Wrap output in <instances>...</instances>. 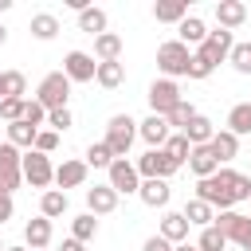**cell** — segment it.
Here are the masks:
<instances>
[{"mask_svg": "<svg viewBox=\"0 0 251 251\" xmlns=\"http://www.w3.org/2000/svg\"><path fill=\"white\" fill-rule=\"evenodd\" d=\"M47 243H51V220H47V216L27 220V224H24V247H31V251H47Z\"/></svg>", "mask_w": 251, "mask_h": 251, "instance_id": "18", "label": "cell"}, {"mask_svg": "<svg viewBox=\"0 0 251 251\" xmlns=\"http://www.w3.org/2000/svg\"><path fill=\"white\" fill-rule=\"evenodd\" d=\"M243 20H247V4H243V0H220V4H216V24H220L224 31H235Z\"/></svg>", "mask_w": 251, "mask_h": 251, "instance_id": "19", "label": "cell"}, {"mask_svg": "<svg viewBox=\"0 0 251 251\" xmlns=\"http://www.w3.org/2000/svg\"><path fill=\"white\" fill-rule=\"evenodd\" d=\"M137 137H141L149 149H165V141L173 137V129H169V122H165L161 114H149L145 122H137Z\"/></svg>", "mask_w": 251, "mask_h": 251, "instance_id": "13", "label": "cell"}, {"mask_svg": "<svg viewBox=\"0 0 251 251\" xmlns=\"http://www.w3.org/2000/svg\"><path fill=\"white\" fill-rule=\"evenodd\" d=\"M231 47H235V35H231V31H224V27H216V31H208V39H204L196 51H200L208 63H216V67H220V63H227V59H231Z\"/></svg>", "mask_w": 251, "mask_h": 251, "instance_id": "10", "label": "cell"}, {"mask_svg": "<svg viewBox=\"0 0 251 251\" xmlns=\"http://www.w3.org/2000/svg\"><path fill=\"white\" fill-rule=\"evenodd\" d=\"M188 169H192V176H196V180H204V176H216L224 165L216 161L212 145H192V153H188Z\"/></svg>", "mask_w": 251, "mask_h": 251, "instance_id": "14", "label": "cell"}, {"mask_svg": "<svg viewBox=\"0 0 251 251\" xmlns=\"http://www.w3.org/2000/svg\"><path fill=\"white\" fill-rule=\"evenodd\" d=\"M0 251H8V247H4V243H0Z\"/></svg>", "mask_w": 251, "mask_h": 251, "instance_id": "53", "label": "cell"}, {"mask_svg": "<svg viewBox=\"0 0 251 251\" xmlns=\"http://www.w3.org/2000/svg\"><path fill=\"white\" fill-rule=\"evenodd\" d=\"M24 122H27V126H35V129H39V126H47V110H43L35 98H27V102H24Z\"/></svg>", "mask_w": 251, "mask_h": 251, "instance_id": "42", "label": "cell"}, {"mask_svg": "<svg viewBox=\"0 0 251 251\" xmlns=\"http://www.w3.org/2000/svg\"><path fill=\"white\" fill-rule=\"evenodd\" d=\"M176 102H180V86H176L173 78H157V82L149 86V110H153V114L169 118Z\"/></svg>", "mask_w": 251, "mask_h": 251, "instance_id": "11", "label": "cell"}, {"mask_svg": "<svg viewBox=\"0 0 251 251\" xmlns=\"http://www.w3.org/2000/svg\"><path fill=\"white\" fill-rule=\"evenodd\" d=\"M180 212H184V220H188L192 227H212V224H216V208H212V204H204V200H196V196H192Z\"/></svg>", "mask_w": 251, "mask_h": 251, "instance_id": "25", "label": "cell"}, {"mask_svg": "<svg viewBox=\"0 0 251 251\" xmlns=\"http://www.w3.org/2000/svg\"><path fill=\"white\" fill-rule=\"evenodd\" d=\"M188 227H192V224L184 220V212H165V216H161V231H157V235H161V239H169V243L176 247V243H188Z\"/></svg>", "mask_w": 251, "mask_h": 251, "instance_id": "17", "label": "cell"}, {"mask_svg": "<svg viewBox=\"0 0 251 251\" xmlns=\"http://www.w3.org/2000/svg\"><path fill=\"white\" fill-rule=\"evenodd\" d=\"M35 149L51 157V153L59 149V133H55V129H39V137H35Z\"/></svg>", "mask_w": 251, "mask_h": 251, "instance_id": "44", "label": "cell"}, {"mask_svg": "<svg viewBox=\"0 0 251 251\" xmlns=\"http://www.w3.org/2000/svg\"><path fill=\"white\" fill-rule=\"evenodd\" d=\"M24 180H27L31 188H43V192H47V184L55 180V165H51V157L39 153V149H27V153H24Z\"/></svg>", "mask_w": 251, "mask_h": 251, "instance_id": "7", "label": "cell"}, {"mask_svg": "<svg viewBox=\"0 0 251 251\" xmlns=\"http://www.w3.org/2000/svg\"><path fill=\"white\" fill-rule=\"evenodd\" d=\"M141 251H173V243H169V239H161V235H149Z\"/></svg>", "mask_w": 251, "mask_h": 251, "instance_id": "46", "label": "cell"}, {"mask_svg": "<svg viewBox=\"0 0 251 251\" xmlns=\"http://www.w3.org/2000/svg\"><path fill=\"white\" fill-rule=\"evenodd\" d=\"M173 251H200V247H196V243H176Z\"/></svg>", "mask_w": 251, "mask_h": 251, "instance_id": "48", "label": "cell"}, {"mask_svg": "<svg viewBox=\"0 0 251 251\" xmlns=\"http://www.w3.org/2000/svg\"><path fill=\"white\" fill-rule=\"evenodd\" d=\"M169 196H173L169 180H141V188H137V200H141L145 208H165Z\"/></svg>", "mask_w": 251, "mask_h": 251, "instance_id": "20", "label": "cell"}, {"mask_svg": "<svg viewBox=\"0 0 251 251\" xmlns=\"http://www.w3.org/2000/svg\"><path fill=\"white\" fill-rule=\"evenodd\" d=\"M63 75H67L71 82H94L98 63H94V55H86V51H67V59H63Z\"/></svg>", "mask_w": 251, "mask_h": 251, "instance_id": "12", "label": "cell"}, {"mask_svg": "<svg viewBox=\"0 0 251 251\" xmlns=\"http://www.w3.org/2000/svg\"><path fill=\"white\" fill-rule=\"evenodd\" d=\"M4 94L8 98H24L27 94V78L20 71H4Z\"/></svg>", "mask_w": 251, "mask_h": 251, "instance_id": "39", "label": "cell"}, {"mask_svg": "<svg viewBox=\"0 0 251 251\" xmlns=\"http://www.w3.org/2000/svg\"><path fill=\"white\" fill-rule=\"evenodd\" d=\"M4 43H8V27L0 24V47H4Z\"/></svg>", "mask_w": 251, "mask_h": 251, "instance_id": "49", "label": "cell"}, {"mask_svg": "<svg viewBox=\"0 0 251 251\" xmlns=\"http://www.w3.org/2000/svg\"><path fill=\"white\" fill-rule=\"evenodd\" d=\"M4 129H8V141H12L16 149H35L39 129H35V126H27L24 118H20V122H12V126H4Z\"/></svg>", "mask_w": 251, "mask_h": 251, "instance_id": "31", "label": "cell"}, {"mask_svg": "<svg viewBox=\"0 0 251 251\" xmlns=\"http://www.w3.org/2000/svg\"><path fill=\"white\" fill-rule=\"evenodd\" d=\"M94 82H98L102 90H118V86L126 82V67H122V59H118V63H98Z\"/></svg>", "mask_w": 251, "mask_h": 251, "instance_id": "30", "label": "cell"}, {"mask_svg": "<svg viewBox=\"0 0 251 251\" xmlns=\"http://www.w3.org/2000/svg\"><path fill=\"white\" fill-rule=\"evenodd\" d=\"M31 35L43 39V43L55 39V35H59V20H55L51 12H35V16H31Z\"/></svg>", "mask_w": 251, "mask_h": 251, "instance_id": "32", "label": "cell"}, {"mask_svg": "<svg viewBox=\"0 0 251 251\" xmlns=\"http://www.w3.org/2000/svg\"><path fill=\"white\" fill-rule=\"evenodd\" d=\"M176 39H180L184 47H200V43L208 39V24H204L200 16H188V20L176 24Z\"/></svg>", "mask_w": 251, "mask_h": 251, "instance_id": "21", "label": "cell"}, {"mask_svg": "<svg viewBox=\"0 0 251 251\" xmlns=\"http://www.w3.org/2000/svg\"><path fill=\"white\" fill-rule=\"evenodd\" d=\"M224 129H231L235 137H247L251 133V102H235L231 110H227V126Z\"/></svg>", "mask_w": 251, "mask_h": 251, "instance_id": "29", "label": "cell"}, {"mask_svg": "<svg viewBox=\"0 0 251 251\" xmlns=\"http://www.w3.org/2000/svg\"><path fill=\"white\" fill-rule=\"evenodd\" d=\"M71 235H75L78 243H90V239L98 235V216H90V212L75 216V220H71Z\"/></svg>", "mask_w": 251, "mask_h": 251, "instance_id": "33", "label": "cell"}, {"mask_svg": "<svg viewBox=\"0 0 251 251\" xmlns=\"http://www.w3.org/2000/svg\"><path fill=\"white\" fill-rule=\"evenodd\" d=\"M4 98H8V94H4V71H0V102H4Z\"/></svg>", "mask_w": 251, "mask_h": 251, "instance_id": "50", "label": "cell"}, {"mask_svg": "<svg viewBox=\"0 0 251 251\" xmlns=\"http://www.w3.org/2000/svg\"><path fill=\"white\" fill-rule=\"evenodd\" d=\"M196 247H200V251H224V247H227V235H224L216 224H212V227H200V239H196Z\"/></svg>", "mask_w": 251, "mask_h": 251, "instance_id": "36", "label": "cell"}, {"mask_svg": "<svg viewBox=\"0 0 251 251\" xmlns=\"http://www.w3.org/2000/svg\"><path fill=\"white\" fill-rule=\"evenodd\" d=\"M8 251H31V247H8Z\"/></svg>", "mask_w": 251, "mask_h": 251, "instance_id": "51", "label": "cell"}, {"mask_svg": "<svg viewBox=\"0 0 251 251\" xmlns=\"http://www.w3.org/2000/svg\"><path fill=\"white\" fill-rule=\"evenodd\" d=\"M55 184L67 192V188H82L86 184V161L78 157H67L63 165H55Z\"/></svg>", "mask_w": 251, "mask_h": 251, "instance_id": "15", "label": "cell"}, {"mask_svg": "<svg viewBox=\"0 0 251 251\" xmlns=\"http://www.w3.org/2000/svg\"><path fill=\"white\" fill-rule=\"evenodd\" d=\"M188 63H192V51L180 43V39H165L161 47H157V67H161V75L165 78H180V75H188Z\"/></svg>", "mask_w": 251, "mask_h": 251, "instance_id": "3", "label": "cell"}, {"mask_svg": "<svg viewBox=\"0 0 251 251\" xmlns=\"http://www.w3.org/2000/svg\"><path fill=\"white\" fill-rule=\"evenodd\" d=\"M67 98H71V78L63 75V71H51V75H43L39 78V86H35V102L51 114V110H67Z\"/></svg>", "mask_w": 251, "mask_h": 251, "instance_id": "2", "label": "cell"}, {"mask_svg": "<svg viewBox=\"0 0 251 251\" xmlns=\"http://www.w3.org/2000/svg\"><path fill=\"white\" fill-rule=\"evenodd\" d=\"M12 212H16V200H12L8 192H0V227L12 220Z\"/></svg>", "mask_w": 251, "mask_h": 251, "instance_id": "45", "label": "cell"}, {"mask_svg": "<svg viewBox=\"0 0 251 251\" xmlns=\"http://www.w3.org/2000/svg\"><path fill=\"white\" fill-rule=\"evenodd\" d=\"M243 251H251V239H247V247H243Z\"/></svg>", "mask_w": 251, "mask_h": 251, "instance_id": "52", "label": "cell"}, {"mask_svg": "<svg viewBox=\"0 0 251 251\" xmlns=\"http://www.w3.org/2000/svg\"><path fill=\"white\" fill-rule=\"evenodd\" d=\"M133 137H137V122L129 118V114H114L110 122H106V145H110V153H114V161L118 157H129V145H133Z\"/></svg>", "mask_w": 251, "mask_h": 251, "instance_id": "4", "label": "cell"}, {"mask_svg": "<svg viewBox=\"0 0 251 251\" xmlns=\"http://www.w3.org/2000/svg\"><path fill=\"white\" fill-rule=\"evenodd\" d=\"M47 126H51L55 133H63V129L75 126V118H71V110H51V114H47Z\"/></svg>", "mask_w": 251, "mask_h": 251, "instance_id": "43", "label": "cell"}, {"mask_svg": "<svg viewBox=\"0 0 251 251\" xmlns=\"http://www.w3.org/2000/svg\"><path fill=\"white\" fill-rule=\"evenodd\" d=\"M165 153H169L176 165H188V153H192V145H188V137H184V133H173V137L165 141Z\"/></svg>", "mask_w": 251, "mask_h": 251, "instance_id": "37", "label": "cell"}, {"mask_svg": "<svg viewBox=\"0 0 251 251\" xmlns=\"http://www.w3.org/2000/svg\"><path fill=\"white\" fill-rule=\"evenodd\" d=\"M212 71H216V63H208L200 51H192V63H188V78L204 82V78H212Z\"/></svg>", "mask_w": 251, "mask_h": 251, "instance_id": "38", "label": "cell"}, {"mask_svg": "<svg viewBox=\"0 0 251 251\" xmlns=\"http://www.w3.org/2000/svg\"><path fill=\"white\" fill-rule=\"evenodd\" d=\"M67 192L63 188H47L43 196H39V216H47V220H59L63 212H67Z\"/></svg>", "mask_w": 251, "mask_h": 251, "instance_id": "28", "label": "cell"}, {"mask_svg": "<svg viewBox=\"0 0 251 251\" xmlns=\"http://www.w3.org/2000/svg\"><path fill=\"white\" fill-rule=\"evenodd\" d=\"M106 24H110V20H106V12H102V8H94V4L78 12V31H86V35H94V39H98V35H106Z\"/></svg>", "mask_w": 251, "mask_h": 251, "instance_id": "27", "label": "cell"}, {"mask_svg": "<svg viewBox=\"0 0 251 251\" xmlns=\"http://www.w3.org/2000/svg\"><path fill=\"white\" fill-rule=\"evenodd\" d=\"M216 129H220V126H216L212 118L196 114V118H192V122L184 126V137H188V145H208V141L216 137Z\"/></svg>", "mask_w": 251, "mask_h": 251, "instance_id": "23", "label": "cell"}, {"mask_svg": "<svg viewBox=\"0 0 251 251\" xmlns=\"http://www.w3.org/2000/svg\"><path fill=\"white\" fill-rule=\"evenodd\" d=\"M216 227L227 235V243H239V247H247V239H251V216H243V212H216Z\"/></svg>", "mask_w": 251, "mask_h": 251, "instance_id": "9", "label": "cell"}, {"mask_svg": "<svg viewBox=\"0 0 251 251\" xmlns=\"http://www.w3.org/2000/svg\"><path fill=\"white\" fill-rule=\"evenodd\" d=\"M59 251H86V243H78V239L71 235V239H63V247H59Z\"/></svg>", "mask_w": 251, "mask_h": 251, "instance_id": "47", "label": "cell"}, {"mask_svg": "<svg viewBox=\"0 0 251 251\" xmlns=\"http://www.w3.org/2000/svg\"><path fill=\"white\" fill-rule=\"evenodd\" d=\"M192 118H196V106H192V102H184V98H180V102H176V106H173V114H169V118H165V122H169V129H176V133H184V126H188V122H192Z\"/></svg>", "mask_w": 251, "mask_h": 251, "instance_id": "34", "label": "cell"}, {"mask_svg": "<svg viewBox=\"0 0 251 251\" xmlns=\"http://www.w3.org/2000/svg\"><path fill=\"white\" fill-rule=\"evenodd\" d=\"M24 102H27V98H4V102H0V118H4L8 126L20 122V118H24Z\"/></svg>", "mask_w": 251, "mask_h": 251, "instance_id": "41", "label": "cell"}, {"mask_svg": "<svg viewBox=\"0 0 251 251\" xmlns=\"http://www.w3.org/2000/svg\"><path fill=\"white\" fill-rule=\"evenodd\" d=\"M137 173H141V180H169L173 173H180V165L165 153V149H145L137 161Z\"/></svg>", "mask_w": 251, "mask_h": 251, "instance_id": "6", "label": "cell"}, {"mask_svg": "<svg viewBox=\"0 0 251 251\" xmlns=\"http://www.w3.org/2000/svg\"><path fill=\"white\" fill-rule=\"evenodd\" d=\"M153 20L157 24H180V20H188V4L184 0H161V4H153Z\"/></svg>", "mask_w": 251, "mask_h": 251, "instance_id": "26", "label": "cell"}, {"mask_svg": "<svg viewBox=\"0 0 251 251\" xmlns=\"http://www.w3.org/2000/svg\"><path fill=\"white\" fill-rule=\"evenodd\" d=\"M94 59H98V63H118V59H122V35H118V31L98 35V39H94Z\"/></svg>", "mask_w": 251, "mask_h": 251, "instance_id": "24", "label": "cell"}, {"mask_svg": "<svg viewBox=\"0 0 251 251\" xmlns=\"http://www.w3.org/2000/svg\"><path fill=\"white\" fill-rule=\"evenodd\" d=\"M196 200H204V204H212L220 212H231L235 204L251 200V176H243V173H235V169L224 165L216 176L196 180Z\"/></svg>", "mask_w": 251, "mask_h": 251, "instance_id": "1", "label": "cell"}, {"mask_svg": "<svg viewBox=\"0 0 251 251\" xmlns=\"http://www.w3.org/2000/svg\"><path fill=\"white\" fill-rule=\"evenodd\" d=\"M24 184V153L12 141H0V192H16Z\"/></svg>", "mask_w": 251, "mask_h": 251, "instance_id": "5", "label": "cell"}, {"mask_svg": "<svg viewBox=\"0 0 251 251\" xmlns=\"http://www.w3.org/2000/svg\"><path fill=\"white\" fill-rule=\"evenodd\" d=\"M208 145H212V153H216V161H220V165H227V161H235V157H239V137H235L231 129H216V137H212Z\"/></svg>", "mask_w": 251, "mask_h": 251, "instance_id": "22", "label": "cell"}, {"mask_svg": "<svg viewBox=\"0 0 251 251\" xmlns=\"http://www.w3.org/2000/svg\"><path fill=\"white\" fill-rule=\"evenodd\" d=\"M110 165H114L110 145H106V141H90V149H86V169H110Z\"/></svg>", "mask_w": 251, "mask_h": 251, "instance_id": "35", "label": "cell"}, {"mask_svg": "<svg viewBox=\"0 0 251 251\" xmlns=\"http://www.w3.org/2000/svg\"><path fill=\"white\" fill-rule=\"evenodd\" d=\"M239 75H251V43H235L231 47V59H227Z\"/></svg>", "mask_w": 251, "mask_h": 251, "instance_id": "40", "label": "cell"}, {"mask_svg": "<svg viewBox=\"0 0 251 251\" xmlns=\"http://www.w3.org/2000/svg\"><path fill=\"white\" fill-rule=\"evenodd\" d=\"M106 173H110V180H106V184H110L118 196H137V188H141V173H137V165H133V161L118 157Z\"/></svg>", "mask_w": 251, "mask_h": 251, "instance_id": "8", "label": "cell"}, {"mask_svg": "<svg viewBox=\"0 0 251 251\" xmlns=\"http://www.w3.org/2000/svg\"><path fill=\"white\" fill-rule=\"evenodd\" d=\"M114 208H118V192H114L110 184L86 188V212H90V216H110Z\"/></svg>", "mask_w": 251, "mask_h": 251, "instance_id": "16", "label": "cell"}]
</instances>
